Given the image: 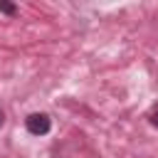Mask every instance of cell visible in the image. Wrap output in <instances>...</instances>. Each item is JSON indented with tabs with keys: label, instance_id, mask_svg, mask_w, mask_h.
<instances>
[{
	"label": "cell",
	"instance_id": "cell-4",
	"mask_svg": "<svg viewBox=\"0 0 158 158\" xmlns=\"http://www.w3.org/2000/svg\"><path fill=\"white\" fill-rule=\"evenodd\" d=\"M2 123H5V114H2V109H0V128H2Z\"/></svg>",
	"mask_w": 158,
	"mask_h": 158
},
{
	"label": "cell",
	"instance_id": "cell-2",
	"mask_svg": "<svg viewBox=\"0 0 158 158\" xmlns=\"http://www.w3.org/2000/svg\"><path fill=\"white\" fill-rule=\"evenodd\" d=\"M0 12H5V15H15L17 7H15L12 2H0Z\"/></svg>",
	"mask_w": 158,
	"mask_h": 158
},
{
	"label": "cell",
	"instance_id": "cell-3",
	"mask_svg": "<svg viewBox=\"0 0 158 158\" xmlns=\"http://www.w3.org/2000/svg\"><path fill=\"white\" fill-rule=\"evenodd\" d=\"M148 118H151V123L158 128V104H153V106H151V111H148Z\"/></svg>",
	"mask_w": 158,
	"mask_h": 158
},
{
	"label": "cell",
	"instance_id": "cell-1",
	"mask_svg": "<svg viewBox=\"0 0 158 158\" xmlns=\"http://www.w3.org/2000/svg\"><path fill=\"white\" fill-rule=\"evenodd\" d=\"M25 126H27V131H30L32 136H44V133H49L52 121H49L47 114H30V116L25 118Z\"/></svg>",
	"mask_w": 158,
	"mask_h": 158
}]
</instances>
